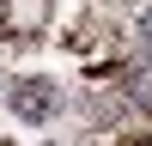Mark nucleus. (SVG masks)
Listing matches in <instances>:
<instances>
[{"label": "nucleus", "instance_id": "1", "mask_svg": "<svg viewBox=\"0 0 152 146\" xmlns=\"http://www.w3.org/2000/svg\"><path fill=\"white\" fill-rule=\"evenodd\" d=\"M49 24V0H0V31L6 36H37Z\"/></svg>", "mask_w": 152, "mask_h": 146}, {"label": "nucleus", "instance_id": "2", "mask_svg": "<svg viewBox=\"0 0 152 146\" xmlns=\"http://www.w3.org/2000/svg\"><path fill=\"white\" fill-rule=\"evenodd\" d=\"M12 110H18V116H49V110H55V85L49 79H18L12 85Z\"/></svg>", "mask_w": 152, "mask_h": 146}, {"label": "nucleus", "instance_id": "3", "mask_svg": "<svg viewBox=\"0 0 152 146\" xmlns=\"http://www.w3.org/2000/svg\"><path fill=\"white\" fill-rule=\"evenodd\" d=\"M116 146H152V140H116Z\"/></svg>", "mask_w": 152, "mask_h": 146}]
</instances>
